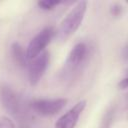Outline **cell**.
Segmentation results:
<instances>
[{
	"label": "cell",
	"instance_id": "9",
	"mask_svg": "<svg viewBox=\"0 0 128 128\" xmlns=\"http://www.w3.org/2000/svg\"><path fill=\"white\" fill-rule=\"evenodd\" d=\"M61 2L60 1H51V0H45V1H39L37 2V5L42 10H52L55 7H57Z\"/></svg>",
	"mask_w": 128,
	"mask_h": 128
},
{
	"label": "cell",
	"instance_id": "3",
	"mask_svg": "<svg viewBox=\"0 0 128 128\" xmlns=\"http://www.w3.org/2000/svg\"><path fill=\"white\" fill-rule=\"evenodd\" d=\"M55 34V31L52 27H45L42 29L38 34H36L29 42L26 53L29 60L35 58L42 52H44L47 45L51 42L53 36Z\"/></svg>",
	"mask_w": 128,
	"mask_h": 128
},
{
	"label": "cell",
	"instance_id": "6",
	"mask_svg": "<svg viewBox=\"0 0 128 128\" xmlns=\"http://www.w3.org/2000/svg\"><path fill=\"white\" fill-rule=\"evenodd\" d=\"M88 54V47L85 43H77L69 52L65 61V68L68 72L76 71L85 62Z\"/></svg>",
	"mask_w": 128,
	"mask_h": 128
},
{
	"label": "cell",
	"instance_id": "8",
	"mask_svg": "<svg viewBox=\"0 0 128 128\" xmlns=\"http://www.w3.org/2000/svg\"><path fill=\"white\" fill-rule=\"evenodd\" d=\"M11 58L13 60V62L15 63V65H17L18 67L24 68L28 66V57H27V53L24 50V48L17 42H14L11 45Z\"/></svg>",
	"mask_w": 128,
	"mask_h": 128
},
{
	"label": "cell",
	"instance_id": "13",
	"mask_svg": "<svg viewBox=\"0 0 128 128\" xmlns=\"http://www.w3.org/2000/svg\"><path fill=\"white\" fill-rule=\"evenodd\" d=\"M118 86H119V89H121V90H126V88H127V86H128L127 77H124L123 79H121L120 82H119V84H118Z\"/></svg>",
	"mask_w": 128,
	"mask_h": 128
},
{
	"label": "cell",
	"instance_id": "12",
	"mask_svg": "<svg viewBox=\"0 0 128 128\" xmlns=\"http://www.w3.org/2000/svg\"><path fill=\"white\" fill-rule=\"evenodd\" d=\"M18 128H32L30 121L28 119V116H25L21 119H19V126Z\"/></svg>",
	"mask_w": 128,
	"mask_h": 128
},
{
	"label": "cell",
	"instance_id": "1",
	"mask_svg": "<svg viewBox=\"0 0 128 128\" xmlns=\"http://www.w3.org/2000/svg\"><path fill=\"white\" fill-rule=\"evenodd\" d=\"M86 10H87V2L85 1L78 2L71 9V11L61 22L57 31V37L61 41L67 40L78 30V28L82 24Z\"/></svg>",
	"mask_w": 128,
	"mask_h": 128
},
{
	"label": "cell",
	"instance_id": "2",
	"mask_svg": "<svg viewBox=\"0 0 128 128\" xmlns=\"http://www.w3.org/2000/svg\"><path fill=\"white\" fill-rule=\"evenodd\" d=\"M0 104L9 114L18 119L27 116L20 96L7 84H0Z\"/></svg>",
	"mask_w": 128,
	"mask_h": 128
},
{
	"label": "cell",
	"instance_id": "10",
	"mask_svg": "<svg viewBox=\"0 0 128 128\" xmlns=\"http://www.w3.org/2000/svg\"><path fill=\"white\" fill-rule=\"evenodd\" d=\"M0 128H16V125L9 117L0 115Z\"/></svg>",
	"mask_w": 128,
	"mask_h": 128
},
{
	"label": "cell",
	"instance_id": "7",
	"mask_svg": "<svg viewBox=\"0 0 128 128\" xmlns=\"http://www.w3.org/2000/svg\"><path fill=\"white\" fill-rule=\"evenodd\" d=\"M86 100L77 102L65 114H63L55 123V128H74L79 120V117L86 107Z\"/></svg>",
	"mask_w": 128,
	"mask_h": 128
},
{
	"label": "cell",
	"instance_id": "5",
	"mask_svg": "<svg viewBox=\"0 0 128 128\" xmlns=\"http://www.w3.org/2000/svg\"><path fill=\"white\" fill-rule=\"evenodd\" d=\"M31 60L28 63V80L32 86H35L46 72L49 64V53L44 51Z\"/></svg>",
	"mask_w": 128,
	"mask_h": 128
},
{
	"label": "cell",
	"instance_id": "11",
	"mask_svg": "<svg viewBox=\"0 0 128 128\" xmlns=\"http://www.w3.org/2000/svg\"><path fill=\"white\" fill-rule=\"evenodd\" d=\"M110 13L115 16V17H118V16H121L122 13H123V7L121 4H118V3H115L111 6L110 8Z\"/></svg>",
	"mask_w": 128,
	"mask_h": 128
},
{
	"label": "cell",
	"instance_id": "4",
	"mask_svg": "<svg viewBox=\"0 0 128 128\" xmlns=\"http://www.w3.org/2000/svg\"><path fill=\"white\" fill-rule=\"evenodd\" d=\"M67 104L65 98L36 99L30 103V108L40 116H53L59 113Z\"/></svg>",
	"mask_w": 128,
	"mask_h": 128
}]
</instances>
